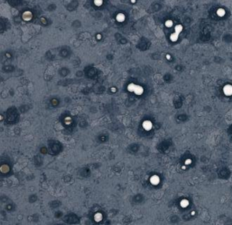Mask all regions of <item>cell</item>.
<instances>
[{
  "label": "cell",
  "mask_w": 232,
  "mask_h": 225,
  "mask_svg": "<svg viewBox=\"0 0 232 225\" xmlns=\"http://www.w3.org/2000/svg\"><path fill=\"white\" fill-rule=\"evenodd\" d=\"M229 88H230V85H228V86H226V87L224 88V92H225V93L227 95L232 94V86L230 87V89H229Z\"/></svg>",
  "instance_id": "cell-1"
},
{
  "label": "cell",
  "mask_w": 232,
  "mask_h": 225,
  "mask_svg": "<svg viewBox=\"0 0 232 225\" xmlns=\"http://www.w3.org/2000/svg\"><path fill=\"white\" fill-rule=\"evenodd\" d=\"M143 88L141 87V86H137V85H136V88H135V91L134 92H136V93H137V94H141L142 92H143Z\"/></svg>",
  "instance_id": "cell-2"
},
{
  "label": "cell",
  "mask_w": 232,
  "mask_h": 225,
  "mask_svg": "<svg viewBox=\"0 0 232 225\" xmlns=\"http://www.w3.org/2000/svg\"><path fill=\"white\" fill-rule=\"evenodd\" d=\"M218 14L219 15H223V14H224V11H223V9L218 10Z\"/></svg>",
  "instance_id": "cell-9"
},
{
  "label": "cell",
  "mask_w": 232,
  "mask_h": 225,
  "mask_svg": "<svg viewBox=\"0 0 232 225\" xmlns=\"http://www.w3.org/2000/svg\"><path fill=\"white\" fill-rule=\"evenodd\" d=\"M172 24V21H167V22H166V26H171Z\"/></svg>",
  "instance_id": "cell-10"
},
{
  "label": "cell",
  "mask_w": 232,
  "mask_h": 225,
  "mask_svg": "<svg viewBox=\"0 0 232 225\" xmlns=\"http://www.w3.org/2000/svg\"><path fill=\"white\" fill-rule=\"evenodd\" d=\"M116 18H117V20H118V21H120V22H121V21L124 20L125 17H124V15H123V14H119Z\"/></svg>",
  "instance_id": "cell-4"
},
{
  "label": "cell",
  "mask_w": 232,
  "mask_h": 225,
  "mask_svg": "<svg viewBox=\"0 0 232 225\" xmlns=\"http://www.w3.org/2000/svg\"><path fill=\"white\" fill-rule=\"evenodd\" d=\"M94 3H95V5H96L99 6V5L102 4V0H94Z\"/></svg>",
  "instance_id": "cell-7"
},
{
  "label": "cell",
  "mask_w": 232,
  "mask_h": 225,
  "mask_svg": "<svg viewBox=\"0 0 232 225\" xmlns=\"http://www.w3.org/2000/svg\"><path fill=\"white\" fill-rule=\"evenodd\" d=\"M181 30H182L181 26H176V34H178V35H179V33L181 32Z\"/></svg>",
  "instance_id": "cell-5"
},
{
  "label": "cell",
  "mask_w": 232,
  "mask_h": 225,
  "mask_svg": "<svg viewBox=\"0 0 232 225\" xmlns=\"http://www.w3.org/2000/svg\"><path fill=\"white\" fill-rule=\"evenodd\" d=\"M178 34H174V35H172V36H171V39H172V41H176L178 38Z\"/></svg>",
  "instance_id": "cell-6"
},
{
  "label": "cell",
  "mask_w": 232,
  "mask_h": 225,
  "mask_svg": "<svg viewBox=\"0 0 232 225\" xmlns=\"http://www.w3.org/2000/svg\"><path fill=\"white\" fill-rule=\"evenodd\" d=\"M143 127H144V128H145V129H151V127H152L151 122H149V121H145L144 123H143Z\"/></svg>",
  "instance_id": "cell-3"
},
{
  "label": "cell",
  "mask_w": 232,
  "mask_h": 225,
  "mask_svg": "<svg viewBox=\"0 0 232 225\" xmlns=\"http://www.w3.org/2000/svg\"><path fill=\"white\" fill-rule=\"evenodd\" d=\"M135 88H136V85H130L129 86V91H135Z\"/></svg>",
  "instance_id": "cell-8"
}]
</instances>
